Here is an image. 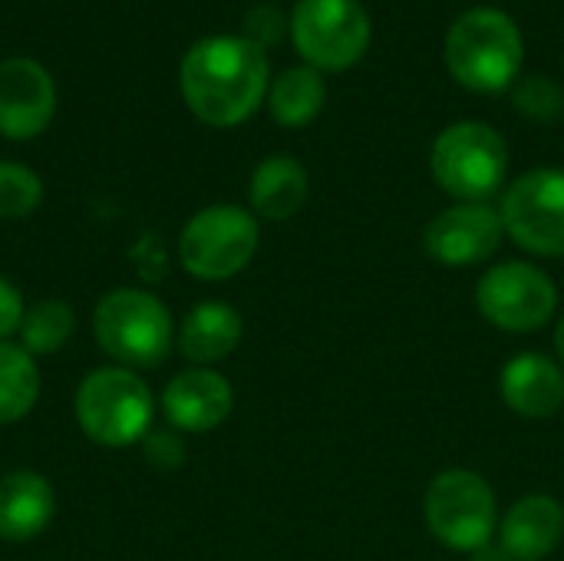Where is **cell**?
<instances>
[{"label":"cell","instance_id":"obj_1","mask_svg":"<svg viewBox=\"0 0 564 561\" xmlns=\"http://www.w3.org/2000/svg\"><path fill=\"white\" fill-rule=\"evenodd\" d=\"M178 89L195 119L212 129H235L268 99V53L241 33L202 36L182 56Z\"/></svg>","mask_w":564,"mask_h":561},{"label":"cell","instance_id":"obj_2","mask_svg":"<svg viewBox=\"0 0 564 561\" xmlns=\"http://www.w3.org/2000/svg\"><path fill=\"white\" fill-rule=\"evenodd\" d=\"M443 60L449 76L482 96H496L516 86L525 60V40L512 13L502 7L463 10L443 40Z\"/></svg>","mask_w":564,"mask_h":561},{"label":"cell","instance_id":"obj_3","mask_svg":"<svg viewBox=\"0 0 564 561\" xmlns=\"http://www.w3.org/2000/svg\"><path fill=\"white\" fill-rule=\"evenodd\" d=\"M175 317L169 304L145 288H112L93 308L96 347L129 370H152L175 350Z\"/></svg>","mask_w":564,"mask_h":561},{"label":"cell","instance_id":"obj_4","mask_svg":"<svg viewBox=\"0 0 564 561\" xmlns=\"http://www.w3.org/2000/svg\"><path fill=\"white\" fill-rule=\"evenodd\" d=\"M155 410L159 400L142 374L116 364L89 370L73 393V413L83 436L102 450L142 443L155 427Z\"/></svg>","mask_w":564,"mask_h":561},{"label":"cell","instance_id":"obj_5","mask_svg":"<svg viewBox=\"0 0 564 561\" xmlns=\"http://www.w3.org/2000/svg\"><path fill=\"white\" fill-rule=\"evenodd\" d=\"M509 142L479 119L449 122L430 149V175L453 202H489L509 179Z\"/></svg>","mask_w":564,"mask_h":561},{"label":"cell","instance_id":"obj_6","mask_svg":"<svg viewBox=\"0 0 564 561\" xmlns=\"http://www.w3.org/2000/svg\"><path fill=\"white\" fill-rule=\"evenodd\" d=\"M499 519L496 489L482 473L453 466L430 479L423 496V522L443 549L473 555L496 539Z\"/></svg>","mask_w":564,"mask_h":561},{"label":"cell","instance_id":"obj_7","mask_svg":"<svg viewBox=\"0 0 564 561\" xmlns=\"http://www.w3.org/2000/svg\"><path fill=\"white\" fill-rule=\"evenodd\" d=\"M261 222L251 208L218 202L198 208L178 235V261L195 281H231L258 255Z\"/></svg>","mask_w":564,"mask_h":561},{"label":"cell","instance_id":"obj_8","mask_svg":"<svg viewBox=\"0 0 564 561\" xmlns=\"http://www.w3.org/2000/svg\"><path fill=\"white\" fill-rule=\"evenodd\" d=\"M288 36L307 66L344 73L370 50L373 23L360 0H297L288 13Z\"/></svg>","mask_w":564,"mask_h":561},{"label":"cell","instance_id":"obj_9","mask_svg":"<svg viewBox=\"0 0 564 561\" xmlns=\"http://www.w3.org/2000/svg\"><path fill=\"white\" fill-rule=\"evenodd\" d=\"M476 311L502 334H535L558 314V284L532 261H499L476 281Z\"/></svg>","mask_w":564,"mask_h":561},{"label":"cell","instance_id":"obj_10","mask_svg":"<svg viewBox=\"0 0 564 561\" xmlns=\"http://www.w3.org/2000/svg\"><path fill=\"white\" fill-rule=\"evenodd\" d=\"M506 238L535 258H564V169H529L499 198Z\"/></svg>","mask_w":564,"mask_h":561},{"label":"cell","instance_id":"obj_11","mask_svg":"<svg viewBox=\"0 0 564 561\" xmlns=\"http://www.w3.org/2000/svg\"><path fill=\"white\" fill-rule=\"evenodd\" d=\"M502 241L506 225L492 202H453L423 228V251L443 268L486 265Z\"/></svg>","mask_w":564,"mask_h":561},{"label":"cell","instance_id":"obj_12","mask_svg":"<svg viewBox=\"0 0 564 561\" xmlns=\"http://www.w3.org/2000/svg\"><path fill=\"white\" fill-rule=\"evenodd\" d=\"M159 410L182 436L215 433L235 413V387L215 367H185L165 384Z\"/></svg>","mask_w":564,"mask_h":561},{"label":"cell","instance_id":"obj_13","mask_svg":"<svg viewBox=\"0 0 564 561\" xmlns=\"http://www.w3.org/2000/svg\"><path fill=\"white\" fill-rule=\"evenodd\" d=\"M56 116V83L30 56L0 63V136L10 142L36 139Z\"/></svg>","mask_w":564,"mask_h":561},{"label":"cell","instance_id":"obj_14","mask_svg":"<svg viewBox=\"0 0 564 561\" xmlns=\"http://www.w3.org/2000/svg\"><path fill=\"white\" fill-rule=\"evenodd\" d=\"M499 397L522 420H552L564 407L562 364L539 350L509 357L499 370Z\"/></svg>","mask_w":564,"mask_h":561},{"label":"cell","instance_id":"obj_15","mask_svg":"<svg viewBox=\"0 0 564 561\" xmlns=\"http://www.w3.org/2000/svg\"><path fill=\"white\" fill-rule=\"evenodd\" d=\"M496 542L516 561L552 559L564 542V506L549 493L516 499L499 519Z\"/></svg>","mask_w":564,"mask_h":561},{"label":"cell","instance_id":"obj_16","mask_svg":"<svg viewBox=\"0 0 564 561\" xmlns=\"http://www.w3.org/2000/svg\"><path fill=\"white\" fill-rule=\"evenodd\" d=\"M56 519V489L36 470L0 476V542H33Z\"/></svg>","mask_w":564,"mask_h":561},{"label":"cell","instance_id":"obj_17","mask_svg":"<svg viewBox=\"0 0 564 561\" xmlns=\"http://www.w3.org/2000/svg\"><path fill=\"white\" fill-rule=\"evenodd\" d=\"M245 341V317L228 301H198L175 331V350L192 367H215L228 360Z\"/></svg>","mask_w":564,"mask_h":561},{"label":"cell","instance_id":"obj_18","mask_svg":"<svg viewBox=\"0 0 564 561\" xmlns=\"http://www.w3.org/2000/svg\"><path fill=\"white\" fill-rule=\"evenodd\" d=\"M311 192V175L294 155H268L248 179V205L258 222L294 218Z\"/></svg>","mask_w":564,"mask_h":561},{"label":"cell","instance_id":"obj_19","mask_svg":"<svg viewBox=\"0 0 564 561\" xmlns=\"http://www.w3.org/2000/svg\"><path fill=\"white\" fill-rule=\"evenodd\" d=\"M264 103H268V112H271V119L278 126L304 129L327 106V79H324L321 69H314L307 63L288 66L271 79V89H268Z\"/></svg>","mask_w":564,"mask_h":561},{"label":"cell","instance_id":"obj_20","mask_svg":"<svg viewBox=\"0 0 564 561\" xmlns=\"http://www.w3.org/2000/svg\"><path fill=\"white\" fill-rule=\"evenodd\" d=\"M43 380L40 364L17 341H0V427L20 423L33 413Z\"/></svg>","mask_w":564,"mask_h":561},{"label":"cell","instance_id":"obj_21","mask_svg":"<svg viewBox=\"0 0 564 561\" xmlns=\"http://www.w3.org/2000/svg\"><path fill=\"white\" fill-rule=\"evenodd\" d=\"M73 334H76V311L59 298H43L26 304L17 344L33 357H50L59 354L73 341Z\"/></svg>","mask_w":564,"mask_h":561},{"label":"cell","instance_id":"obj_22","mask_svg":"<svg viewBox=\"0 0 564 561\" xmlns=\"http://www.w3.org/2000/svg\"><path fill=\"white\" fill-rule=\"evenodd\" d=\"M43 202V182L40 175L23 165L0 159V222H20L30 218Z\"/></svg>","mask_w":564,"mask_h":561},{"label":"cell","instance_id":"obj_23","mask_svg":"<svg viewBox=\"0 0 564 561\" xmlns=\"http://www.w3.org/2000/svg\"><path fill=\"white\" fill-rule=\"evenodd\" d=\"M509 93H512V106L525 119H532V122L552 126V122H558L564 116V89L552 76H525V79H516V86Z\"/></svg>","mask_w":564,"mask_h":561},{"label":"cell","instance_id":"obj_24","mask_svg":"<svg viewBox=\"0 0 564 561\" xmlns=\"http://www.w3.org/2000/svg\"><path fill=\"white\" fill-rule=\"evenodd\" d=\"M139 446H142V456L152 470L172 473L185 463V436L172 427H162V430L152 427V433Z\"/></svg>","mask_w":564,"mask_h":561},{"label":"cell","instance_id":"obj_25","mask_svg":"<svg viewBox=\"0 0 564 561\" xmlns=\"http://www.w3.org/2000/svg\"><path fill=\"white\" fill-rule=\"evenodd\" d=\"M288 33V13L274 3H258L245 13V33L251 43H258L261 50L274 46L281 36Z\"/></svg>","mask_w":564,"mask_h":561},{"label":"cell","instance_id":"obj_26","mask_svg":"<svg viewBox=\"0 0 564 561\" xmlns=\"http://www.w3.org/2000/svg\"><path fill=\"white\" fill-rule=\"evenodd\" d=\"M23 314H26V304H23L20 288L0 274V341H13L20 334Z\"/></svg>","mask_w":564,"mask_h":561},{"label":"cell","instance_id":"obj_27","mask_svg":"<svg viewBox=\"0 0 564 561\" xmlns=\"http://www.w3.org/2000/svg\"><path fill=\"white\" fill-rule=\"evenodd\" d=\"M469 561H516V559H512V555H509V552L492 539V542H486L482 549H476V552L469 555Z\"/></svg>","mask_w":564,"mask_h":561},{"label":"cell","instance_id":"obj_28","mask_svg":"<svg viewBox=\"0 0 564 561\" xmlns=\"http://www.w3.org/2000/svg\"><path fill=\"white\" fill-rule=\"evenodd\" d=\"M552 344H555V360L562 364V370H564V314H562V317H558V324H555Z\"/></svg>","mask_w":564,"mask_h":561}]
</instances>
